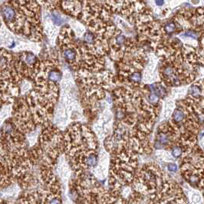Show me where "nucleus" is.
<instances>
[{
  "instance_id": "1",
  "label": "nucleus",
  "mask_w": 204,
  "mask_h": 204,
  "mask_svg": "<svg viewBox=\"0 0 204 204\" xmlns=\"http://www.w3.org/2000/svg\"><path fill=\"white\" fill-rule=\"evenodd\" d=\"M2 16L3 19L5 20V23L8 25H11L12 27L16 26L17 22H19L20 19H19L20 15L17 12L16 8L11 5V4L6 3L2 5Z\"/></svg>"
},
{
  "instance_id": "2",
  "label": "nucleus",
  "mask_w": 204,
  "mask_h": 204,
  "mask_svg": "<svg viewBox=\"0 0 204 204\" xmlns=\"http://www.w3.org/2000/svg\"><path fill=\"white\" fill-rule=\"evenodd\" d=\"M62 55L66 62L71 64L76 62L77 58V54L76 49L72 46H68L67 48L65 47L62 51Z\"/></svg>"
},
{
  "instance_id": "3",
  "label": "nucleus",
  "mask_w": 204,
  "mask_h": 204,
  "mask_svg": "<svg viewBox=\"0 0 204 204\" xmlns=\"http://www.w3.org/2000/svg\"><path fill=\"white\" fill-rule=\"evenodd\" d=\"M170 141V137L167 132L160 131L157 134V144H159L160 145H167L169 144Z\"/></svg>"
},
{
  "instance_id": "4",
  "label": "nucleus",
  "mask_w": 204,
  "mask_h": 204,
  "mask_svg": "<svg viewBox=\"0 0 204 204\" xmlns=\"http://www.w3.org/2000/svg\"><path fill=\"white\" fill-rule=\"evenodd\" d=\"M173 119L176 123H179L184 119V114L181 110L176 109L173 115Z\"/></svg>"
},
{
  "instance_id": "5",
  "label": "nucleus",
  "mask_w": 204,
  "mask_h": 204,
  "mask_svg": "<svg viewBox=\"0 0 204 204\" xmlns=\"http://www.w3.org/2000/svg\"><path fill=\"white\" fill-rule=\"evenodd\" d=\"M84 42L88 45H94L95 42V36L91 32H87L84 35Z\"/></svg>"
},
{
  "instance_id": "6",
  "label": "nucleus",
  "mask_w": 204,
  "mask_h": 204,
  "mask_svg": "<svg viewBox=\"0 0 204 204\" xmlns=\"http://www.w3.org/2000/svg\"><path fill=\"white\" fill-rule=\"evenodd\" d=\"M159 98L160 97H159L157 94H155V93H153V92H151V93H150L149 95H147V101H148V102H149L150 104H156L159 102Z\"/></svg>"
},
{
  "instance_id": "7",
  "label": "nucleus",
  "mask_w": 204,
  "mask_h": 204,
  "mask_svg": "<svg viewBox=\"0 0 204 204\" xmlns=\"http://www.w3.org/2000/svg\"><path fill=\"white\" fill-rule=\"evenodd\" d=\"M189 92H190V94H191L193 96H194V97H197V96L200 95V88L197 86L194 85V86L190 87V89H189Z\"/></svg>"
},
{
  "instance_id": "8",
  "label": "nucleus",
  "mask_w": 204,
  "mask_h": 204,
  "mask_svg": "<svg viewBox=\"0 0 204 204\" xmlns=\"http://www.w3.org/2000/svg\"><path fill=\"white\" fill-rule=\"evenodd\" d=\"M164 29H165V31L167 33H171V32H174L175 31V29H176V25H175V24H173V22L168 23V24H167V25H165Z\"/></svg>"
},
{
  "instance_id": "9",
  "label": "nucleus",
  "mask_w": 204,
  "mask_h": 204,
  "mask_svg": "<svg viewBox=\"0 0 204 204\" xmlns=\"http://www.w3.org/2000/svg\"><path fill=\"white\" fill-rule=\"evenodd\" d=\"M182 154V149L179 147H174L172 149V155L174 157H180Z\"/></svg>"
},
{
  "instance_id": "10",
  "label": "nucleus",
  "mask_w": 204,
  "mask_h": 204,
  "mask_svg": "<svg viewBox=\"0 0 204 204\" xmlns=\"http://www.w3.org/2000/svg\"><path fill=\"white\" fill-rule=\"evenodd\" d=\"M47 204H62V201L58 197H50L49 199L48 200Z\"/></svg>"
},
{
  "instance_id": "11",
  "label": "nucleus",
  "mask_w": 204,
  "mask_h": 204,
  "mask_svg": "<svg viewBox=\"0 0 204 204\" xmlns=\"http://www.w3.org/2000/svg\"><path fill=\"white\" fill-rule=\"evenodd\" d=\"M52 16H53L54 22H55V24H57V25H60V24H62V18L61 17V16H60L58 13H55H55H52Z\"/></svg>"
},
{
  "instance_id": "12",
  "label": "nucleus",
  "mask_w": 204,
  "mask_h": 204,
  "mask_svg": "<svg viewBox=\"0 0 204 204\" xmlns=\"http://www.w3.org/2000/svg\"><path fill=\"white\" fill-rule=\"evenodd\" d=\"M167 168L171 172H176L177 170V166L175 164H170L167 166Z\"/></svg>"
},
{
  "instance_id": "13",
  "label": "nucleus",
  "mask_w": 204,
  "mask_h": 204,
  "mask_svg": "<svg viewBox=\"0 0 204 204\" xmlns=\"http://www.w3.org/2000/svg\"><path fill=\"white\" fill-rule=\"evenodd\" d=\"M192 200H193V202H194V203L200 202L201 197L199 195V194H194V195H193V197H192Z\"/></svg>"
},
{
  "instance_id": "14",
  "label": "nucleus",
  "mask_w": 204,
  "mask_h": 204,
  "mask_svg": "<svg viewBox=\"0 0 204 204\" xmlns=\"http://www.w3.org/2000/svg\"><path fill=\"white\" fill-rule=\"evenodd\" d=\"M190 182H191L192 183H197V182H198V177H197V176H194V175H193V176H190Z\"/></svg>"
},
{
  "instance_id": "15",
  "label": "nucleus",
  "mask_w": 204,
  "mask_h": 204,
  "mask_svg": "<svg viewBox=\"0 0 204 204\" xmlns=\"http://www.w3.org/2000/svg\"><path fill=\"white\" fill-rule=\"evenodd\" d=\"M185 35H187V36H190V37L194 38V39H196V38H197V35H196V34L193 32H187V33H185Z\"/></svg>"
},
{
  "instance_id": "16",
  "label": "nucleus",
  "mask_w": 204,
  "mask_h": 204,
  "mask_svg": "<svg viewBox=\"0 0 204 204\" xmlns=\"http://www.w3.org/2000/svg\"><path fill=\"white\" fill-rule=\"evenodd\" d=\"M156 4H157V5H164V3H165V2L164 1H156Z\"/></svg>"
}]
</instances>
